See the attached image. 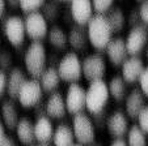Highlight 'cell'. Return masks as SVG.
I'll return each mask as SVG.
<instances>
[{"instance_id":"d4e9b609","label":"cell","mask_w":148,"mask_h":146,"mask_svg":"<svg viewBox=\"0 0 148 146\" xmlns=\"http://www.w3.org/2000/svg\"><path fill=\"white\" fill-rule=\"evenodd\" d=\"M108 89H109L110 96H113V99L117 102L126 99V96H127V84L121 76L113 77L110 82L108 84Z\"/></svg>"},{"instance_id":"4316f807","label":"cell","mask_w":148,"mask_h":146,"mask_svg":"<svg viewBox=\"0 0 148 146\" xmlns=\"http://www.w3.org/2000/svg\"><path fill=\"white\" fill-rule=\"evenodd\" d=\"M106 18H108V22H109L113 33L121 31L126 25V16L121 7H113V8L108 12Z\"/></svg>"},{"instance_id":"7bdbcfd3","label":"cell","mask_w":148,"mask_h":146,"mask_svg":"<svg viewBox=\"0 0 148 146\" xmlns=\"http://www.w3.org/2000/svg\"><path fill=\"white\" fill-rule=\"evenodd\" d=\"M33 146H50L49 143H37V145H33Z\"/></svg>"},{"instance_id":"277c9868","label":"cell","mask_w":148,"mask_h":146,"mask_svg":"<svg viewBox=\"0 0 148 146\" xmlns=\"http://www.w3.org/2000/svg\"><path fill=\"white\" fill-rule=\"evenodd\" d=\"M72 130L75 140L80 145H90L95 142L96 138V128L93 120L85 112H80L73 115L72 119Z\"/></svg>"},{"instance_id":"9c48e42d","label":"cell","mask_w":148,"mask_h":146,"mask_svg":"<svg viewBox=\"0 0 148 146\" xmlns=\"http://www.w3.org/2000/svg\"><path fill=\"white\" fill-rule=\"evenodd\" d=\"M42 94H43V90L41 88L39 81L30 78V80H26L25 84L23 85V88L20 89L17 101L25 108L36 107L42 101Z\"/></svg>"},{"instance_id":"9a60e30c","label":"cell","mask_w":148,"mask_h":146,"mask_svg":"<svg viewBox=\"0 0 148 146\" xmlns=\"http://www.w3.org/2000/svg\"><path fill=\"white\" fill-rule=\"evenodd\" d=\"M105 50H106L108 59L114 67H121L123 61L129 58V52L126 48V41L121 37L112 38Z\"/></svg>"},{"instance_id":"7a4b0ae2","label":"cell","mask_w":148,"mask_h":146,"mask_svg":"<svg viewBox=\"0 0 148 146\" xmlns=\"http://www.w3.org/2000/svg\"><path fill=\"white\" fill-rule=\"evenodd\" d=\"M24 64L26 72L34 78L39 80L47 68V52L42 42H32L24 54Z\"/></svg>"},{"instance_id":"d6a6232c","label":"cell","mask_w":148,"mask_h":146,"mask_svg":"<svg viewBox=\"0 0 148 146\" xmlns=\"http://www.w3.org/2000/svg\"><path fill=\"white\" fill-rule=\"evenodd\" d=\"M138 127L148 134V105H145V107L140 111L139 116H138Z\"/></svg>"},{"instance_id":"2e32d148","label":"cell","mask_w":148,"mask_h":146,"mask_svg":"<svg viewBox=\"0 0 148 146\" xmlns=\"http://www.w3.org/2000/svg\"><path fill=\"white\" fill-rule=\"evenodd\" d=\"M46 107V116L50 119H62L64 117L67 113V108H66L64 96L62 95L59 91H54L49 95L47 101L45 103Z\"/></svg>"},{"instance_id":"ffe728a7","label":"cell","mask_w":148,"mask_h":146,"mask_svg":"<svg viewBox=\"0 0 148 146\" xmlns=\"http://www.w3.org/2000/svg\"><path fill=\"white\" fill-rule=\"evenodd\" d=\"M68 35V44L72 47L75 51H83L88 47L89 39L85 26L73 25L67 33Z\"/></svg>"},{"instance_id":"f546056e","label":"cell","mask_w":148,"mask_h":146,"mask_svg":"<svg viewBox=\"0 0 148 146\" xmlns=\"http://www.w3.org/2000/svg\"><path fill=\"white\" fill-rule=\"evenodd\" d=\"M41 13L47 20V22L54 21V20H56V17L59 16V4L55 3V1H49V3L45 1V5L42 7Z\"/></svg>"},{"instance_id":"f35d334b","label":"cell","mask_w":148,"mask_h":146,"mask_svg":"<svg viewBox=\"0 0 148 146\" xmlns=\"http://www.w3.org/2000/svg\"><path fill=\"white\" fill-rule=\"evenodd\" d=\"M110 146H127V143L123 138H114V141L110 143Z\"/></svg>"},{"instance_id":"b9f144b4","label":"cell","mask_w":148,"mask_h":146,"mask_svg":"<svg viewBox=\"0 0 148 146\" xmlns=\"http://www.w3.org/2000/svg\"><path fill=\"white\" fill-rule=\"evenodd\" d=\"M8 5L11 7V8H16V7H20V1L18 0H9Z\"/></svg>"},{"instance_id":"8d00e7d4","label":"cell","mask_w":148,"mask_h":146,"mask_svg":"<svg viewBox=\"0 0 148 146\" xmlns=\"http://www.w3.org/2000/svg\"><path fill=\"white\" fill-rule=\"evenodd\" d=\"M7 91V73L0 69V96Z\"/></svg>"},{"instance_id":"f6af8a7d","label":"cell","mask_w":148,"mask_h":146,"mask_svg":"<svg viewBox=\"0 0 148 146\" xmlns=\"http://www.w3.org/2000/svg\"><path fill=\"white\" fill-rule=\"evenodd\" d=\"M145 55H147V60H148V47H147V52H145Z\"/></svg>"},{"instance_id":"ac0fdd59","label":"cell","mask_w":148,"mask_h":146,"mask_svg":"<svg viewBox=\"0 0 148 146\" xmlns=\"http://www.w3.org/2000/svg\"><path fill=\"white\" fill-rule=\"evenodd\" d=\"M145 107V95L140 89H132L126 96V113L131 119H138L140 111Z\"/></svg>"},{"instance_id":"7402d4cb","label":"cell","mask_w":148,"mask_h":146,"mask_svg":"<svg viewBox=\"0 0 148 146\" xmlns=\"http://www.w3.org/2000/svg\"><path fill=\"white\" fill-rule=\"evenodd\" d=\"M53 143L54 146H72L75 143V136H73L72 127L63 123L55 127L53 134Z\"/></svg>"},{"instance_id":"ba28073f","label":"cell","mask_w":148,"mask_h":146,"mask_svg":"<svg viewBox=\"0 0 148 146\" xmlns=\"http://www.w3.org/2000/svg\"><path fill=\"white\" fill-rule=\"evenodd\" d=\"M24 24H25L26 35L33 42H41L43 38L47 37L49 24L41 12L26 14V17L24 18Z\"/></svg>"},{"instance_id":"5b68a950","label":"cell","mask_w":148,"mask_h":146,"mask_svg":"<svg viewBox=\"0 0 148 146\" xmlns=\"http://www.w3.org/2000/svg\"><path fill=\"white\" fill-rule=\"evenodd\" d=\"M58 73L60 80L67 82H77L83 76L81 71V60L76 52H67L58 63Z\"/></svg>"},{"instance_id":"e0dca14e","label":"cell","mask_w":148,"mask_h":146,"mask_svg":"<svg viewBox=\"0 0 148 146\" xmlns=\"http://www.w3.org/2000/svg\"><path fill=\"white\" fill-rule=\"evenodd\" d=\"M26 80V73L18 67H13L7 73V93L11 99H17L20 89L23 88Z\"/></svg>"},{"instance_id":"8fae6325","label":"cell","mask_w":148,"mask_h":146,"mask_svg":"<svg viewBox=\"0 0 148 146\" xmlns=\"http://www.w3.org/2000/svg\"><path fill=\"white\" fill-rule=\"evenodd\" d=\"M66 108L67 112L72 115H77L80 112H84L85 108V89L77 82H73L68 86L64 96Z\"/></svg>"},{"instance_id":"4dcf8cb0","label":"cell","mask_w":148,"mask_h":146,"mask_svg":"<svg viewBox=\"0 0 148 146\" xmlns=\"http://www.w3.org/2000/svg\"><path fill=\"white\" fill-rule=\"evenodd\" d=\"M92 7L93 12H96L95 14L106 16L108 12L114 7V4H113V0H95V1H92Z\"/></svg>"},{"instance_id":"52a82bcc","label":"cell","mask_w":148,"mask_h":146,"mask_svg":"<svg viewBox=\"0 0 148 146\" xmlns=\"http://www.w3.org/2000/svg\"><path fill=\"white\" fill-rule=\"evenodd\" d=\"M81 71L89 82L101 81L106 73V61L100 54H90L81 60Z\"/></svg>"},{"instance_id":"cb8c5ba5","label":"cell","mask_w":148,"mask_h":146,"mask_svg":"<svg viewBox=\"0 0 148 146\" xmlns=\"http://www.w3.org/2000/svg\"><path fill=\"white\" fill-rule=\"evenodd\" d=\"M39 84L43 91L46 93H54L58 89L59 84H60V77H59L58 69L56 67H47L45 69V72L42 73V76L39 77Z\"/></svg>"},{"instance_id":"bcb514c9","label":"cell","mask_w":148,"mask_h":146,"mask_svg":"<svg viewBox=\"0 0 148 146\" xmlns=\"http://www.w3.org/2000/svg\"><path fill=\"white\" fill-rule=\"evenodd\" d=\"M0 44H1V39H0Z\"/></svg>"},{"instance_id":"f1b7e54d","label":"cell","mask_w":148,"mask_h":146,"mask_svg":"<svg viewBox=\"0 0 148 146\" xmlns=\"http://www.w3.org/2000/svg\"><path fill=\"white\" fill-rule=\"evenodd\" d=\"M43 5H45L43 0H21L20 1V8L25 14L39 12V9H42Z\"/></svg>"},{"instance_id":"1f68e13d","label":"cell","mask_w":148,"mask_h":146,"mask_svg":"<svg viewBox=\"0 0 148 146\" xmlns=\"http://www.w3.org/2000/svg\"><path fill=\"white\" fill-rule=\"evenodd\" d=\"M12 54L5 48H0V69L1 71H11L12 69Z\"/></svg>"},{"instance_id":"d590c367","label":"cell","mask_w":148,"mask_h":146,"mask_svg":"<svg viewBox=\"0 0 148 146\" xmlns=\"http://www.w3.org/2000/svg\"><path fill=\"white\" fill-rule=\"evenodd\" d=\"M138 9H139L140 20H142L143 25L148 26V0L147 1H140V5Z\"/></svg>"},{"instance_id":"ee69618b","label":"cell","mask_w":148,"mask_h":146,"mask_svg":"<svg viewBox=\"0 0 148 146\" xmlns=\"http://www.w3.org/2000/svg\"><path fill=\"white\" fill-rule=\"evenodd\" d=\"M72 146H83V145H80V143H73Z\"/></svg>"},{"instance_id":"484cf974","label":"cell","mask_w":148,"mask_h":146,"mask_svg":"<svg viewBox=\"0 0 148 146\" xmlns=\"http://www.w3.org/2000/svg\"><path fill=\"white\" fill-rule=\"evenodd\" d=\"M49 41H50L51 46H54L58 50H64L68 46V35L67 31L63 28L58 25H54L53 28L49 29Z\"/></svg>"},{"instance_id":"603a6c76","label":"cell","mask_w":148,"mask_h":146,"mask_svg":"<svg viewBox=\"0 0 148 146\" xmlns=\"http://www.w3.org/2000/svg\"><path fill=\"white\" fill-rule=\"evenodd\" d=\"M1 121H3L4 127L8 129H16L17 123L20 121L18 111L12 99L4 101L1 105Z\"/></svg>"},{"instance_id":"e575fe53","label":"cell","mask_w":148,"mask_h":146,"mask_svg":"<svg viewBox=\"0 0 148 146\" xmlns=\"http://www.w3.org/2000/svg\"><path fill=\"white\" fill-rule=\"evenodd\" d=\"M139 84H140V90L144 94L145 96H148V67H145L143 71L142 76L139 78Z\"/></svg>"},{"instance_id":"83f0119b","label":"cell","mask_w":148,"mask_h":146,"mask_svg":"<svg viewBox=\"0 0 148 146\" xmlns=\"http://www.w3.org/2000/svg\"><path fill=\"white\" fill-rule=\"evenodd\" d=\"M126 136H127V140H126L127 146H147L145 133L136 124L130 127L129 132H127Z\"/></svg>"},{"instance_id":"30bf717a","label":"cell","mask_w":148,"mask_h":146,"mask_svg":"<svg viewBox=\"0 0 148 146\" xmlns=\"http://www.w3.org/2000/svg\"><path fill=\"white\" fill-rule=\"evenodd\" d=\"M126 41V48L130 56H138L148 43V26L138 25L131 28L127 34Z\"/></svg>"},{"instance_id":"ab89813d","label":"cell","mask_w":148,"mask_h":146,"mask_svg":"<svg viewBox=\"0 0 148 146\" xmlns=\"http://www.w3.org/2000/svg\"><path fill=\"white\" fill-rule=\"evenodd\" d=\"M7 137V133H5V127H4L3 121L0 120V143L4 141V138Z\"/></svg>"},{"instance_id":"6da1fadb","label":"cell","mask_w":148,"mask_h":146,"mask_svg":"<svg viewBox=\"0 0 148 146\" xmlns=\"http://www.w3.org/2000/svg\"><path fill=\"white\" fill-rule=\"evenodd\" d=\"M87 33L89 43L96 50H105L109 42L112 41L113 31L108 22L106 16L95 14L87 25Z\"/></svg>"},{"instance_id":"74e56055","label":"cell","mask_w":148,"mask_h":146,"mask_svg":"<svg viewBox=\"0 0 148 146\" xmlns=\"http://www.w3.org/2000/svg\"><path fill=\"white\" fill-rule=\"evenodd\" d=\"M0 146H17V143H16V141H14L12 137L7 136V137L4 138L3 142L0 143Z\"/></svg>"},{"instance_id":"3957f363","label":"cell","mask_w":148,"mask_h":146,"mask_svg":"<svg viewBox=\"0 0 148 146\" xmlns=\"http://www.w3.org/2000/svg\"><path fill=\"white\" fill-rule=\"evenodd\" d=\"M110 98L108 84L103 80L93 81L85 90V108L93 115L103 112V108L108 105Z\"/></svg>"},{"instance_id":"d6986e66","label":"cell","mask_w":148,"mask_h":146,"mask_svg":"<svg viewBox=\"0 0 148 146\" xmlns=\"http://www.w3.org/2000/svg\"><path fill=\"white\" fill-rule=\"evenodd\" d=\"M54 125L53 121L47 116H42V117H37L36 123H34V136H36V141L38 143H49L53 140L54 134Z\"/></svg>"},{"instance_id":"4fadbf2b","label":"cell","mask_w":148,"mask_h":146,"mask_svg":"<svg viewBox=\"0 0 148 146\" xmlns=\"http://www.w3.org/2000/svg\"><path fill=\"white\" fill-rule=\"evenodd\" d=\"M144 68V63L139 56H129L121 65V69H122L121 77L125 80L126 84H134L139 81Z\"/></svg>"},{"instance_id":"5bb4252c","label":"cell","mask_w":148,"mask_h":146,"mask_svg":"<svg viewBox=\"0 0 148 146\" xmlns=\"http://www.w3.org/2000/svg\"><path fill=\"white\" fill-rule=\"evenodd\" d=\"M106 128L108 132L114 138H122L123 136H126L130 129L129 119L126 113L119 110L110 113L109 117L106 119Z\"/></svg>"},{"instance_id":"60d3db41","label":"cell","mask_w":148,"mask_h":146,"mask_svg":"<svg viewBox=\"0 0 148 146\" xmlns=\"http://www.w3.org/2000/svg\"><path fill=\"white\" fill-rule=\"evenodd\" d=\"M5 9H7V3L4 0H0V17H3L4 13H5Z\"/></svg>"},{"instance_id":"44dd1931","label":"cell","mask_w":148,"mask_h":146,"mask_svg":"<svg viewBox=\"0 0 148 146\" xmlns=\"http://www.w3.org/2000/svg\"><path fill=\"white\" fill-rule=\"evenodd\" d=\"M16 136L24 145H33L36 142L34 136V123L28 117H21L16 125Z\"/></svg>"},{"instance_id":"8992f818","label":"cell","mask_w":148,"mask_h":146,"mask_svg":"<svg viewBox=\"0 0 148 146\" xmlns=\"http://www.w3.org/2000/svg\"><path fill=\"white\" fill-rule=\"evenodd\" d=\"M1 30L4 35L9 41V43L14 47H18L25 41V24L21 16H8L1 22Z\"/></svg>"},{"instance_id":"836d02e7","label":"cell","mask_w":148,"mask_h":146,"mask_svg":"<svg viewBox=\"0 0 148 146\" xmlns=\"http://www.w3.org/2000/svg\"><path fill=\"white\" fill-rule=\"evenodd\" d=\"M127 22H129V25L131 28L134 26H138V25H142L143 22L140 20V14H139V9L138 8H134L129 14V18H127Z\"/></svg>"},{"instance_id":"7c38bea8","label":"cell","mask_w":148,"mask_h":146,"mask_svg":"<svg viewBox=\"0 0 148 146\" xmlns=\"http://www.w3.org/2000/svg\"><path fill=\"white\" fill-rule=\"evenodd\" d=\"M70 13L76 25L87 26L90 21L95 12H93L92 1L89 0H73L70 3Z\"/></svg>"}]
</instances>
